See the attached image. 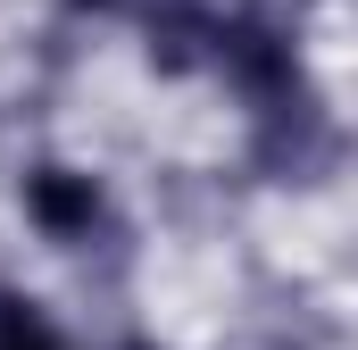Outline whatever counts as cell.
<instances>
[{
	"label": "cell",
	"instance_id": "cell-1",
	"mask_svg": "<svg viewBox=\"0 0 358 350\" xmlns=\"http://www.w3.org/2000/svg\"><path fill=\"white\" fill-rule=\"evenodd\" d=\"M334 159H342V134H334V117H325L308 92H292V100H267V108H259L250 167L267 175V183H325Z\"/></svg>",
	"mask_w": 358,
	"mask_h": 350
},
{
	"label": "cell",
	"instance_id": "cell-7",
	"mask_svg": "<svg viewBox=\"0 0 358 350\" xmlns=\"http://www.w3.org/2000/svg\"><path fill=\"white\" fill-rule=\"evenodd\" d=\"M125 350H159V342H125Z\"/></svg>",
	"mask_w": 358,
	"mask_h": 350
},
{
	"label": "cell",
	"instance_id": "cell-2",
	"mask_svg": "<svg viewBox=\"0 0 358 350\" xmlns=\"http://www.w3.org/2000/svg\"><path fill=\"white\" fill-rule=\"evenodd\" d=\"M217 67L234 76L242 100H292L300 92V50H292V34L275 25V17H234V25H217Z\"/></svg>",
	"mask_w": 358,
	"mask_h": 350
},
{
	"label": "cell",
	"instance_id": "cell-4",
	"mask_svg": "<svg viewBox=\"0 0 358 350\" xmlns=\"http://www.w3.org/2000/svg\"><path fill=\"white\" fill-rule=\"evenodd\" d=\"M217 59V17L200 8V0H167L159 17H150V67L159 76H192V67H208Z\"/></svg>",
	"mask_w": 358,
	"mask_h": 350
},
{
	"label": "cell",
	"instance_id": "cell-5",
	"mask_svg": "<svg viewBox=\"0 0 358 350\" xmlns=\"http://www.w3.org/2000/svg\"><path fill=\"white\" fill-rule=\"evenodd\" d=\"M0 350H67V342H59V326L42 317V300L0 292Z\"/></svg>",
	"mask_w": 358,
	"mask_h": 350
},
{
	"label": "cell",
	"instance_id": "cell-3",
	"mask_svg": "<svg viewBox=\"0 0 358 350\" xmlns=\"http://www.w3.org/2000/svg\"><path fill=\"white\" fill-rule=\"evenodd\" d=\"M100 183L76 167H34L25 175V217L50 234V242H92V225H100Z\"/></svg>",
	"mask_w": 358,
	"mask_h": 350
},
{
	"label": "cell",
	"instance_id": "cell-6",
	"mask_svg": "<svg viewBox=\"0 0 358 350\" xmlns=\"http://www.w3.org/2000/svg\"><path fill=\"white\" fill-rule=\"evenodd\" d=\"M76 8H125V0H76Z\"/></svg>",
	"mask_w": 358,
	"mask_h": 350
}]
</instances>
